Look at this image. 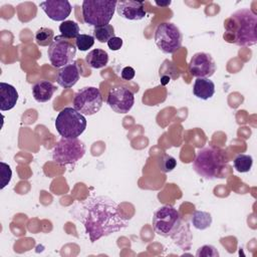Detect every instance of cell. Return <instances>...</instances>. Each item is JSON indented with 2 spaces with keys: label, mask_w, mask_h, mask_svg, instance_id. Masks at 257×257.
<instances>
[{
  "label": "cell",
  "mask_w": 257,
  "mask_h": 257,
  "mask_svg": "<svg viewBox=\"0 0 257 257\" xmlns=\"http://www.w3.org/2000/svg\"><path fill=\"white\" fill-rule=\"evenodd\" d=\"M70 212L83 225L91 243L127 227L118 205L107 196L90 197L76 204Z\"/></svg>",
  "instance_id": "6da1fadb"
},
{
  "label": "cell",
  "mask_w": 257,
  "mask_h": 257,
  "mask_svg": "<svg viewBox=\"0 0 257 257\" xmlns=\"http://www.w3.org/2000/svg\"><path fill=\"white\" fill-rule=\"evenodd\" d=\"M257 15L249 8L235 11L224 21L223 38L238 46H252L257 43Z\"/></svg>",
  "instance_id": "7a4b0ae2"
},
{
  "label": "cell",
  "mask_w": 257,
  "mask_h": 257,
  "mask_svg": "<svg viewBox=\"0 0 257 257\" xmlns=\"http://www.w3.org/2000/svg\"><path fill=\"white\" fill-rule=\"evenodd\" d=\"M226 153L217 147H206L197 152L192 167L202 178L213 180L222 178V172L227 167Z\"/></svg>",
  "instance_id": "3957f363"
},
{
  "label": "cell",
  "mask_w": 257,
  "mask_h": 257,
  "mask_svg": "<svg viewBox=\"0 0 257 257\" xmlns=\"http://www.w3.org/2000/svg\"><path fill=\"white\" fill-rule=\"evenodd\" d=\"M114 0H83L81 6L84 23L91 26L108 24L116 9Z\"/></svg>",
  "instance_id": "277c9868"
},
{
  "label": "cell",
  "mask_w": 257,
  "mask_h": 257,
  "mask_svg": "<svg viewBox=\"0 0 257 257\" xmlns=\"http://www.w3.org/2000/svg\"><path fill=\"white\" fill-rule=\"evenodd\" d=\"M184 224L179 211L171 205H165L156 210L152 220L153 228L158 235L172 239Z\"/></svg>",
  "instance_id": "5b68a950"
},
{
  "label": "cell",
  "mask_w": 257,
  "mask_h": 257,
  "mask_svg": "<svg viewBox=\"0 0 257 257\" xmlns=\"http://www.w3.org/2000/svg\"><path fill=\"white\" fill-rule=\"evenodd\" d=\"M86 118L74 107H64L55 119V128L62 138L77 139L86 128Z\"/></svg>",
  "instance_id": "8992f818"
},
{
  "label": "cell",
  "mask_w": 257,
  "mask_h": 257,
  "mask_svg": "<svg viewBox=\"0 0 257 257\" xmlns=\"http://www.w3.org/2000/svg\"><path fill=\"white\" fill-rule=\"evenodd\" d=\"M85 154V145L77 139L61 138L52 150V160L60 166L73 165Z\"/></svg>",
  "instance_id": "52a82bcc"
},
{
  "label": "cell",
  "mask_w": 257,
  "mask_h": 257,
  "mask_svg": "<svg viewBox=\"0 0 257 257\" xmlns=\"http://www.w3.org/2000/svg\"><path fill=\"white\" fill-rule=\"evenodd\" d=\"M154 39L161 51L167 54H172L181 48L183 34L174 23L163 22L157 26Z\"/></svg>",
  "instance_id": "ba28073f"
},
{
  "label": "cell",
  "mask_w": 257,
  "mask_h": 257,
  "mask_svg": "<svg viewBox=\"0 0 257 257\" xmlns=\"http://www.w3.org/2000/svg\"><path fill=\"white\" fill-rule=\"evenodd\" d=\"M76 54V46L70 40L62 35L54 37L52 43L48 46L47 55L52 66L61 68L72 62Z\"/></svg>",
  "instance_id": "9c48e42d"
},
{
  "label": "cell",
  "mask_w": 257,
  "mask_h": 257,
  "mask_svg": "<svg viewBox=\"0 0 257 257\" xmlns=\"http://www.w3.org/2000/svg\"><path fill=\"white\" fill-rule=\"evenodd\" d=\"M102 95L99 88L85 86L79 89L73 97V107L83 115H92L102 106Z\"/></svg>",
  "instance_id": "30bf717a"
},
{
  "label": "cell",
  "mask_w": 257,
  "mask_h": 257,
  "mask_svg": "<svg viewBox=\"0 0 257 257\" xmlns=\"http://www.w3.org/2000/svg\"><path fill=\"white\" fill-rule=\"evenodd\" d=\"M106 102L113 111L127 113L135 103V95L127 87L116 86L109 90Z\"/></svg>",
  "instance_id": "8fae6325"
},
{
  "label": "cell",
  "mask_w": 257,
  "mask_h": 257,
  "mask_svg": "<svg viewBox=\"0 0 257 257\" xmlns=\"http://www.w3.org/2000/svg\"><path fill=\"white\" fill-rule=\"evenodd\" d=\"M216 63L211 54L207 52H197L195 53L189 63L190 73L199 78H209L216 72Z\"/></svg>",
  "instance_id": "7c38bea8"
},
{
  "label": "cell",
  "mask_w": 257,
  "mask_h": 257,
  "mask_svg": "<svg viewBox=\"0 0 257 257\" xmlns=\"http://www.w3.org/2000/svg\"><path fill=\"white\" fill-rule=\"evenodd\" d=\"M45 14L53 21H65L70 15L72 7L67 0H47L39 3Z\"/></svg>",
  "instance_id": "4fadbf2b"
},
{
  "label": "cell",
  "mask_w": 257,
  "mask_h": 257,
  "mask_svg": "<svg viewBox=\"0 0 257 257\" xmlns=\"http://www.w3.org/2000/svg\"><path fill=\"white\" fill-rule=\"evenodd\" d=\"M115 10L120 17L127 20H142L147 14L143 1H117Z\"/></svg>",
  "instance_id": "5bb4252c"
},
{
  "label": "cell",
  "mask_w": 257,
  "mask_h": 257,
  "mask_svg": "<svg viewBox=\"0 0 257 257\" xmlns=\"http://www.w3.org/2000/svg\"><path fill=\"white\" fill-rule=\"evenodd\" d=\"M79 76L80 68L76 61H72L58 69L56 81L63 88H70L76 84V82L79 80Z\"/></svg>",
  "instance_id": "9a60e30c"
},
{
  "label": "cell",
  "mask_w": 257,
  "mask_h": 257,
  "mask_svg": "<svg viewBox=\"0 0 257 257\" xmlns=\"http://www.w3.org/2000/svg\"><path fill=\"white\" fill-rule=\"evenodd\" d=\"M18 100L16 88L6 82H0V110L6 111L12 109Z\"/></svg>",
  "instance_id": "2e32d148"
},
{
  "label": "cell",
  "mask_w": 257,
  "mask_h": 257,
  "mask_svg": "<svg viewBox=\"0 0 257 257\" xmlns=\"http://www.w3.org/2000/svg\"><path fill=\"white\" fill-rule=\"evenodd\" d=\"M55 91L56 86L48 80H39L32 86V95L38 102L48 101Z\"/></svg>",
  "instance_id": "e0dca14e"
},
{
  "label": "cell",
  "mask_w": 257,
  "mask_h": 257,
  "mask_svg": "<svg viewBox=\"0 0 257 257\" xmlns=\"http://www.w3.org/2000/svg\"><path fill=\"white\" fill-rule=\"evenodd\" d=\"M193 93L196 97L207 100L215 93V84L209 78L199 77L195 80L193 85Z\"/></svg>",
  "instance_id": "ac0fdd59"
},
{
  "label": "cell",
  "mask_w": 257,
  "mask_h": 257,
  "mask_svg": "<svg viewBox=\"0 0 257 257\" xmlns=\"http://www.w3.org/2000/svg\"><path fill=\"white\" fill-rule=\"evenodd\" d=\"M85 62L91 68H102L108 62V54L105 50L100 48L92 49L85 56Z\"/></svg>",
  "instance_id": "d6986e66"
},
{
  "label": "cell",
  "mask_w": 257,
  "mask_h": 257,
  "mask_svg": "<svg viewBox=\"0 0 257 257\" xmlns=\"http://www.w3.org/2000/svg\"><path fill=\"white\" fill-rule=\"evenodd\" d=\"M192 225L198 230H206L212 224V216L205 211H195L191 217Z\"/></svg>",
  "instance_id": "ffe728a7"
},
{
  "label": "cell",
  "mask_w": 257,
  "mask_h": 257,
  "mask_svg": "<svg viewBox=\"0 0 257 257\" xmlns=\"http://www.w3.org/2000/svg\"><path fill=\"white\" fill-rule=\"evenodd\" d=\"M115 36L114 28L110 24L95 26L93 29V37L100 43L107 42L110 38Z\"/></svg>",
  "instance_id": "44dd1931"
},
{
  "label": "cell",
  "mask_w": 257,
  "mask_h": 257,
  "mask_svg": "<svg viewBox=\"0 0 257 257\" xmlns=\"http://www.w3.org/2000/svg\"><path fill=\"white\" fill-rule=\"evenodd\" d=\"M59 31L63 37L71 40L79 35V26L72 20H65L59 25Z\"/></svg>",
  "instance_id": "7402d4cb"
},
{
  "label": "cell",
  "mask_w": 257,
  "mask_h": 257,
  "mask_svg": "<svg viewBox=\"0 0 257 257\" xmlns=\"http://www.w3.org/2000/svg\"><path fill=\"white\" fill-rule=\"evenodd\" d=\"M234 168L239 173H247L251 170L253 165V158L250 155L240 154L234 159Z\"/></svg>",
  "instance_id": "603a6c76"
},
{
  "label": "cell",
  "mask_w": 257,
  "mask_h": 257,
  "mask_svg": "<svg viewBox=\"0 0 257 257\" xmlns=\"http://www.w3.org/2000/svg\"><path fill=\"white\" fill-rule=\"evenodd\" d=\"M54 39V32L47 27L39 28L35 33V41L40 46H49Z\"/></svg>",
  "instance_id": "cb8c5ba5"
},
{
  "label": "cell",
  "mask_w": 257,
  "mask_h": 257,
  "mask_svg": "<svg viewBox=\"0 0 257 257\" xmlns=\"http://www.w3.org/2000/svg\"><path fill=\"white\" fill-rule=\"evenodd\" d=\"M94 44V37L89 34H79L75 38V46L80 51H86Z\"/></svg>",
  "instance_id": "d4e9b609"
},
{
  "label": "cell",
  "mask_w": 257,
  "mask_h": 257,
  "mask_svg": "<svg viewBox=\"0 0 257 257\" xmlns=\"http://www.w3.org/2000/svg\"><path fill=\"white\" fill-rule=\"evenodd\" d=\"M177 166V161L173 156L164 155L159 160V169L163 173L172 172Z\"/></svg>",
  "instance_id": "484cf974"
},
{
  "label": "cell",
  "mask_w": 257,
  "mask_h": 257,
  "mask_svg": "<svg viewBox=\"0 0 257 257\" xmlns=\"http://www.w3.org/2000/svg\"><path fill=\"white\" fill-rule=\"evenodd\" d=\"M0 171H1V186L0 189H4L10 182L12 177V171L9 165L1 162L0 163Z\"/></svg>",
  "instance_id": "4316f807"
},
{
  "label": "cell",
  "mask_w": 257,
  "mask_h": 257,
  "mask_svg": "<svg viewBox=\"0 0 257 257\" xmlns=\"http://www.w3.org/2000/svg\"><path fill=\"white\" fill-rule=\"evenodd\" d=\"M196 256L198 257H218L219 256V252L217 251V249L212 246V245H204L202 247H200L196 253Z\"/></svg>",
  "instance_id": "83f0119b"
},
{
  "label": "cell",
  "mask_w": 257,
  "mask_h": 257,
  "mask_svg": "<svg viewBox=\"0 0 257 257\" xmlns=\"http://www.w3.org/2000/svg\"><path fill=\"white\" fill-rule=\"evenodd\" d=\"M106 43H107V46H108V48L110 50L116 51V50L121 48V46H122V39L120 37L114 36V37L110 38Z\"/></svg>",
  "instance_id": "f1b7e54d"
},
{
  "label": "cell",
  "mask_w": 257,
  "mask_h": 257,
  "mask_svg": "<svg viewBox=\"0 0 257 257\" xmlns=\"http://www.w3.org/2000/svg\"><path fill=\"white\" fill-rule=\"evenodd\" d=\"M136 75V71L132 66H125L122 68L120 76L123 80H132Z\"/></svg>",
  "instance_id": "f546056e"
},
{
  "label": "cell",
  "mask_w": 257,
  "mask_h": 257,
  "mask_svg": "<svg viewBox=\"0 0 257 257\" xmlns=\"http://www.w3.org/2000/svg\"><path fill=\"white\" fill-rule=\"evenodd\" d=\"M155 3H156V5L157 6H159V7H167V6H169L170 4H171V1H165V2H159V1H155Z\"/></svg>",
  "instance_id": "4dcf8cb0"
}]
</instances>
